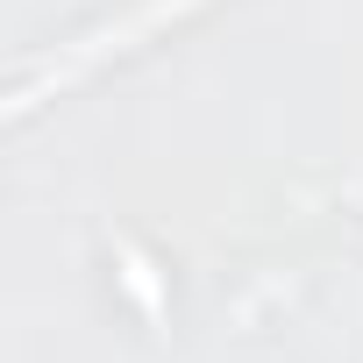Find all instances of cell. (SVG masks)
Wrapping results in <instances>:
<instances>
[{
  "mask_svg": "<svg viewBox=\"0 0 363 363\" xmlns=\"http://www.w3.org/2000/svg\"><path fill=\"white\" fill-rule=\"evenodd\" d=\"M121 264H128V285H135V299H143L150 313H164V299H157V278H150V264H143L135 250H121Z\"/></svg>",
  "mask_w": 363,
  "mask_h": 363,
  "instance_id": "cell-2",
  "label": "cell"
},
{
  "mask_svg": "<svg viewBox=\"0 0 363 363\" xmlns=\"http://www.w3.org/2000/svg\"><path fill=\"white\" fill-rule=\"evenodd\" d=\"M186 8H200V0H135V8H128L121 22H100V29H93V36H79L65 57H50V72H43V79H29V86L15 93V114H29V107L43 100V86H65V79H79V72H86V65H100L107 50H128L135 36H150L157 22L186 15Z\"/></svg>",
  "mask_w": 363,
  "mask_h": 363,
  "instance_id": "cell-1",
  "label": "cell"
}]
</instances>
